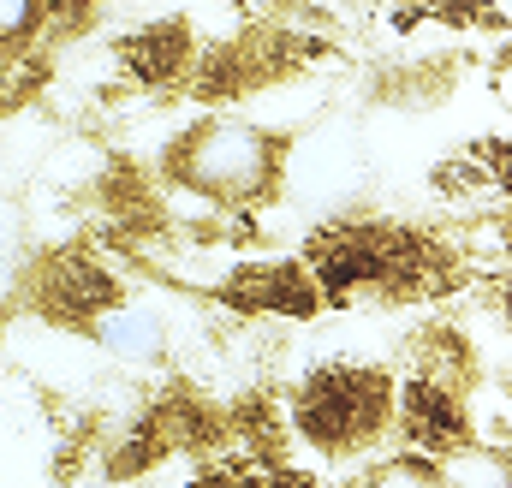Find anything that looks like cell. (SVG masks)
I'll use <instances>...</instances> for the list:
<instances>
[{
  "instance_id": "cell-1",
  "label": "cell",
  "mask_w": 512,
  "mask_h": 488,
  "mask_svg": "<svg viewBox=\"0 0 512 488\" xmlns=\"http://www.w3.org/2000/svg\"><path fill=\"white\" fill-rule=\"evenodd\" d=\"M393 435H399V381L382 364L328 358L286 399V441H298L322 465L364 471L393 453L387 447Z\"/></svg>"
},
{
  "instance_id": "cell-2",
  "label": "cell",
  "mask_w": 512,
  "mask_h": 488,
  "mask_svg": "<svg viewBox=\"0 0 512 488\" xmlns=\"http://www.w3.org/2000/svg\"><path fill=\"white\" fill-rule=\"evenodd\" d=\"M280 173H286V143L256 120L221 114V120H197L173 149H167V179L221 203V209H256L268 197H280Z\"/></svg>"
},
{
  "instance_id": "cell-3",
  "label": "cell",
  "mask_w": 512,
  "mask_h": 488,
  "mask_svg": "<svg viewBox=\"0 0 512 488\" xmlns=\"http://www.w3.org/2000/svg\"><path fill=\"white\" fill-rule=\"evenodd\" d=\"M364 179V149L346 125L322 120L304 125L286 143V173H280V197L292 203H346Z\"/></svg>"
},
{
  "instance_id": "cell-4",
  "label": "cell",
  "mask_w": 512,
  "mask_h": 488,
  "mask_svg": "<svg viewBox=\"0 0 512 488\" xmlns=\"http://www.w3.org/2000/svg\"><path fill=\"white\" fill-rule=\"evenodd\" d=\"M197 66H203V54H197V36L185 18H149L120 42V78L137 90H173Z\"/></svg>"
},
{
  "instance_id": "cell-5",
  "label": "cell",
  "mask_w": 512,
  "mask_h": 488,
  "mask_svg": "<svg viewBox=\"0 0 512 488\" xmlns=\"http://www.w3.org/2000/svg\"><path fill=\"white\" fill-rule=\"evenodd\" d=\"M441 465V488H512V447L495 441H465Z\"/></svg>"
},
{
  "instance_id": "cell-6",
  "label": "cell",
  "mask_w": 512,
  "mask_h": 488,
  "mask_svg": "<svg viewBox=\"0 0 512 488\" xmlns=\"http://www.w3.org/2000/svg\"><path fill=\"white\" fill-rule=\"evenodd\" d=\"M346 488H441V465L429 459V453H387L376 465H364L358 477Z\"/></svg>"
},
{
  "instance_id": "cell-7",
  "label": "cell",
  "mask_w": 512,
  "mask_h": 488,
  "mask_svg": "<svg viewBox=\"0 0 512 488\" xmlns=\"http://www.w3.org/2000/svg\"><path fill=\"white\" fill-rule=\"evenodd\" d=\"M197 488H328V483L298 477L292 465H203Z\"/></svg>"
},
{
  "instance_id": "cell-8",
  "label": "cell",
  "mask_w": 512,
  "mask_h": 488,
  "mask_svg": "<svg viewBox=\"0 0 512 488\" xmlns=\"http://www.w3.org/2000/svg\"><path fill=\"white\" fill-rule=\"evenodd\" d=\"M54 18V0H0V54H24Z\"/></svg>"
},
{
  "instance_id": "cell-9",
  "label": "cell",
  "mask_w": 512,
  "mask_h": 488,
  "mask_svg": "<svg viewBox=\"0 0 512 488\" xmlns=\"http://www.w3.org/2000/svg\"><path fill=\"white\" fill-rule=\"evenodd\" d=\"M393 6H405V12H441L447 0H393Z\"/></svg>"
}]
</instances>
